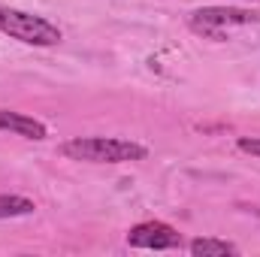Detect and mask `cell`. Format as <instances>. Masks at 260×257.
Returning <instances> with one entry per match:
<instances>
[{
  "instance_id": "cell-1",
  "label": "cell",
  "mask_w": 260,
  "mask_h": 257,
  "mask_svg": "<svg viewBox=\"0 0 260 257\" xmlns=\"http://www.w3.org/2000/svg\"><path fill=\"white\" fill-rule=\"evenodd\" d=\"M64 154L73 160H88V164H127L142 160L148 151L139 142L130 139H112V136H79L64 142Z\"/></svg>"
},
{
  "instance_id": "cell-2",
  "label": "cell",
  "mask_w": 260,
  "mask_h": 257,
  "mask_svg": "<svg viewBox=\"0 0 260 257\" xmlns=\"http://www.w3.org/2000/svg\"><path fill=\"white\" fill-rule=\"evenodd\" d=\"M0 30L27 46H58L61 43V30L52 21H46L43 15L9 9V6H0Z\"/></svg>"
},
{
  "instance_id": "cell-3",
  "label": "cell",
  "mask_w": 260,
  "mask_h": 257,
  "mask_svg": "<svg viewBox=\"0 0 260 257\" xmlns=\"http://www.w3.org/2000/svg\"><path fill=\"white\" fill-rule=\"evenodd\" d=\"M254 21H260V15L245 12V9H230V6H206V9H197L191 15V27L209 40H224L227 27L254 24Z\"/></svg>"
},
{
  "instance_id": "cell-4",
  "label": "cell",
  "mask_w": 260,
  "mask_h": 257,
  "mask_svg": "<svg viewBox=\"0 0 260 257\" xmlns=\"http://www.w3.org/2000/svg\"><path fill=\"white\" fill-rule=\"evenodd\" d=\"M127 245L133 248H154V251H167V248H179L182 245V233L164 221H145L136 224L127 233Z\"/></svg>"
},
{
  "instance_id": "cell-5",
  "label": "cell",
  "mask_w": 260,
  "mask_h": 257,
  "mask_svg": "<svg viewBox=\"0 0 260 257\" xmlns=\"http://www.w3.org/2000/svg\"><path fill=\"white\" fill-rule=\"evenodd\" d=\"M0 130H9V133H18L24 139H46V124L30 118V115H21V112H9V109H0Z\"/></svg>"
},
{
  "instance_id": "cell-6",
  "label": "cell",
  "mask_w": 260,
  "mask_h": 257,
  "mask_svg": "<svg viewBox=\"0 0 260 257\" xmlns=\"http://www.w3.org/2000/svg\"><path fill=\"white\" fill-rule=\"evenodd\" d=\"M37 206L27 197H15V194H0V218H21L30 215Z\"/></svg>"
},
{
  "instance_id": "cell-7",
  "label": "cell",
  "mask_w": 260,
  "mask_h": 257,
  "mask_svg": "<svg viewBox=\"0 0 260 257\" xmlns=\"http://www.w3.org/2000/svg\"><path fill=\"white\" fill-rule=\"evenodd\" d=\"M191 254L197 257H227L236 254V245L224 242V239H194L191 242Z\"/></svg>"
},
{
  "instance_id": "cell-8",
  "label": "cell",
  "mask_w": 260,
  "mask_h": 257,
  "mask_svg": "<svg viewBox=\"0 0 260 257\" xmlns=\"http://www.w3.org/2000/svg\"><path fill=\"white\" fill-rule=\"evenodd\" d=\"M239 148L248 151V154H254V157H260V136H242L239 139Z\"/></svg>"
}]
</instances>
